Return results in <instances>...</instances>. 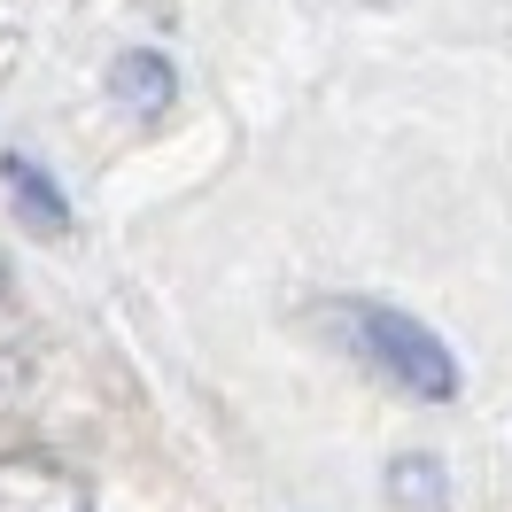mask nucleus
Instances as JSON below:
<instances>
[{
	"mask_svg": "<svg viewBox=\"0 0 512 512\" xmlns=\"http://www.w3.org/2000/svg\"><path fill=\"white\" fill-rule=\"evenodd\" d=\"M8 187H16V210H24V225H32V233H63V225H70L63 187H55V179H39L32 156H8Z\"/></svg>",
	"mask_w": 512,
	"mask_h": 512,
	"instance_id": "nucleus-5",
	"label": "nucleus"
},
{
	"mask_svg": "<svg viewBox=\"0 0 512 512\" xmlns=\"http://www.w3.org/2000/svg\"><path fill=\"white\" fill-rule=\"evenodd\" d=\"M388 505H396V512H443V505H450V474H443V458H427V450H404V458L388 466Z\"/></svg>",
	"mask_w": 512,
	"mask_h": 512,
	"instance_id": "nucleus-4",
	"label": "nucleus"
},
{
	"mask_svg": "<svg viewBox=\"0 0 512 512\" xmlns=\"http://www.w3.org/2000/svg\"><path fill=\"white\" fill-rule=\"evenodd\" d=\"M334 319L350 334V350L388 373V381L404 388V396H427V404H450L458 396V357L412 319V311H396V303H334Z\"/></svg>",
	"mask_w": 512,
	"mask_h": 512,
	"instance_id": "nucleus-1",
	"label": "nucleus"
},
{
	"mask_svg": "<svg viewBox=\"0 0 512 512\" xmlns=\"http://www.w3.org/2000/svg\"><path fill=\"white\" fill-rule=\"evenodd\" d=\"M0 512H94V489L47 450H8L0 458Z\"/></svg>",
	"mask_w": 512,
	"mask_h": 512,
	"instance_id": "nucleus-2",
	"label": "nucleus"
},
{
	"mask_svg": "<svg viewBox=\"0 0 512 512\" xmlns=\"http://www.w3.org/2000/svg\"><path fill=\"white\" fill-rule=\"evenodd\" d=\"M109 94L125 101L132 117H148V125H156L163 109L179 101V78H171V63H163V55L132 47V55H117V70H109Z\"/></svg>",
	"mask_w": 512,
	"mask_h": 512,
	"instance_id": "nucleus-3",
	"label": "nucleus"
}]
</instances>
